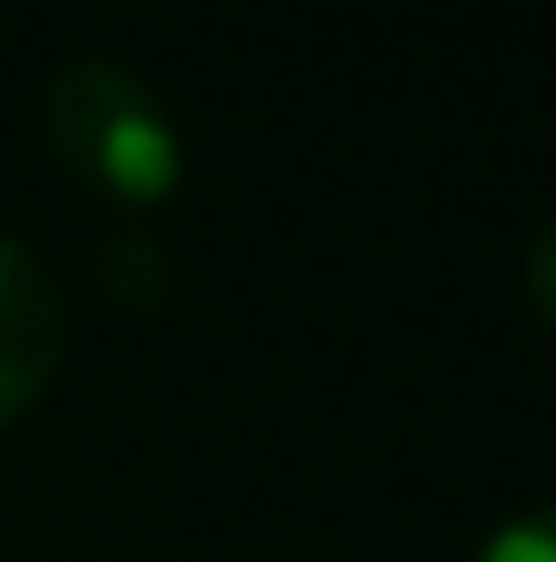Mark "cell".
Segmentation results:
<instances>
[{"label": "cell", "instance_id": "7a4b0ae2", "mask_svg": "<svg viewBox=\"0 0 556 562\" xmlns=\"http://www.w3.org/2000/svg\"><path fill=\"white\" fill-rule=\"evenodd\" d=\"M65 357V292L29 243L0 235V420L29 406Z\"/></svg>", "mask_w": 556, "mask_h": 562}, {"label": "cell", "instance_id": "5b68a950", "mask_svg": "<svg viewBox=\"0 0 556 562\" xmlns=\"http://www.w3.org/2000/svg\"><path fill=\"white\" fill-rule=\"evenodd\" d=\"M529 306L556 328V214L543 221V235L529 243Z\"/></svg>", "mask_w": 556, "mask_h": 562}, {"label": "cell", "instance_id": "6da1fadb", "mask_svg": "<svg viewBox=\"0 0 556 562\" xmlns=\"http://www.w3.org/2000/svg\"><path fill=\"white\" fill-rule=\"evenodd\" d=\"M43 136L86 186L122 206L165 200L186 165L157 86L122 57H65L43 86Z\"/></svg>", "mask_w": 556, "mask_h": 562}, {"label": "cell", "instance_id": "277c9868", "mask_svg": "<svg viewBox=\"0 0 556 562\" xmlns=\"http://www.w3.org/2000/svg\"><path fill=\"white\" fill-rule=\"evenodd\" d=\"M471 562H556V498L549 506H521L500 527H486Z\"/></svg>", "mask_w": 556, "mask_h": 562}, {"label": "cell", "instance_id": "3957f363", "mask_svg": "<svg viewBox=\"0 0 556 562\" xmlns=\"http://www.w3.org/2000/svg\"><path fill=\"white\" fill-rule=\"evenodd\" d=\"M93 263H100V285L122 306H157L165 285H171V257L151 228H108L100 249H93Z\"/></svg>", "mask_w": 556, "mask_h": 562}]
</instances>
